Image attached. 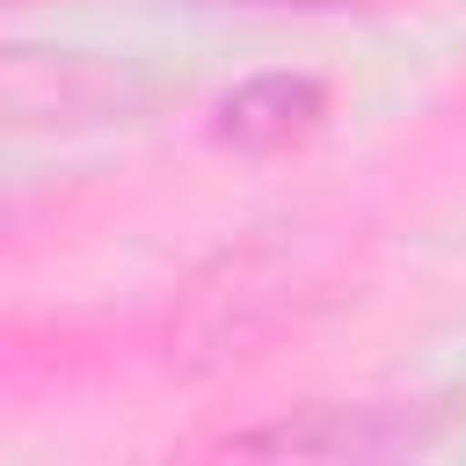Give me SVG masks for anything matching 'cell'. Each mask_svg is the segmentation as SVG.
I'll return each instance as SVG.
<instances>
[{
	"label": "cell",
	"instance_id": "cell-2",
	"mask_svg": "<svg viewBox=\"0 0 466 466\" xmlns=\"http://www.w3.org/2000/svg\"><path fill=\"white\" fill-rule=\"evenodd\" d=\"M320 116H328L320 80H306V73H255V80H240V87L218 102V138L262 153V146L306 138Z\"/></svg>",
	"mask_w": 466,
	"mask_h": 466
},
{
	"label": "cell",
	"instance_id": "cell-1",
	"mask_svg": "<svg viewBox=\"0 0 466 466\" xmlns=\"http://www.w3.org/2000/svg\"><path fill=\"white\" fill-rule=\"evenodd\" d=\"M415 430L393 422L386 408H306V415H284L269 430H240L233 451H262V459H379V451H400Z\"/></svg>",
	"mask_w": 466,
	"mask_h": 466
}]
</instances>
